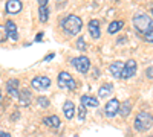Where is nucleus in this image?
I'll return each instance as SVG.
<instances>
[{
  "mask_svg": "<svg viewBox=\"0 0 153 137\" xmlns=\"http://www.w3.org/2000/svg\"><path fill=\"white\" fill-rule=\"evenodd\" d=\"M6 87H14V89H17V87H19V81L17 79H9L6 82Z\"/></svg>",
  "mask_w": 153,
  "mask_h": 137,
  "instance_id": "nucleus-27",
  "label": "nucleus"
},
{
  "mask_svg": "<svg viewBox=\"0 0 153 137\" xmlns=\"http://www.w3.org/2000/svg\"><path fill=\"white\" fill-rule=\"evenodd\" d=\"M120 101L118 99H110V101L106 104V108H104V113H106V116L107 117H115L118 113H120Z\"/></svg>",
  "mask_w": 153,
  "mask_h": 137,
  "instance_id": "nucleus-7",
  "label": "nucleus"
},
{
  "mask_svg": "<svg viewBox=\"0 0 153 137\" xmlns=\"http://www.w3.org/2000/svg\"><path fill=\"white\" fill-rule=\"evenodd\" d=\"M38 17H40L42 23L48 21V18H49V9H48V6H40V8H38Z\"/></svg>",
  "mask_w": 153,
  "mask_h": 137,
  "instance_id": "nucleus-20",
  "label": "nucleus"
},
{
  "mask_svg": "<svg viewBox=\"0 0 153 137\" xmlns=\"http://www.w3.org/2000/svg\"><path fill=\"white\" fill-rule=\"evenodd\" d=\"M133 28L139 32L146 35L149 31L153 29V20L152 17H149L147 14H138L133 17Z\"/></svg>",
  "mask_w": 153,
  "mask_h": 137,
  "instance_id": "nucleus-3",
  "label": "nucleus"
},
{
  "mask_svg": "<svg viewBox=\"0 0 153 137\" xmlns=\"http://www.w3.org/2000/svg\"><path fill=\"white\" fill-rule=\"evenodd\" d=\"M37 102H38V105H40L42 108H48L49 107V99L45 97V96H40V97L37 99Z\"/></svg>",
  "mask_w": 153,
  "mask_h": 137,
  "instance_id": "nucleus-21",
  "label": "nucleus"
},
{
  "mask_svg": "<svg viewBox=\"0 0 153 137\" xmlns=\"http://www.w3.org/2000/svg\"><path fill=\"white\" fill-rule=\"evenodd\" d=\"M43 122H45V125H48V127H51V128H58V127H60V119H58V116H48V117L43 119Z\"/></svg>",
  "mask_w": 153,
  "mask_h": 137,
  "instance_id": "nucleus-18",
  "label": "nucleus"
},
{
  "mask_svg": "<svg viewBox=\"0 0 153 137\" xmlns=\"http://www.w3.org/2000/svg\"><path fill=\"white\" fill-rule=\"evenodd\" d=\"M22 2L20 0H8L6 2V12L8 14H19L22 11Z\"/></svg>",
  "mask_w": 153,
  "mask_h": 137,
  "instance_id": "nucleus-11",
  "label": "nucleus"
},
{
  "mask_svg": "<svg viewBox=\"0 0 153 137\" xmlns=\"http://www.w3.org/2000/svg\"><path fill=\"white\" fill-rule=\"evenodd\" d=\"M0 101H2V92H0Z\"/></svg>",
  "mask_w": 153,
  "mask_h": 137,
  "instance_id": "nucleus-33",
  "label": "nucleus"
},
{
  "mask_svg": "<svg viewBox=\"0 0 153 137\" xmlns=\"http://www.w3.org/2000/svg\"><path fill=\"white\" fill-rule=\"evenodd\" d=\"M57 81H58L60 89L74 90L75 87H76V82H75V79L71 76V73H68V72H61V73H58V78H57Z\"/></svg>",
  "mask_w": 153,
  "mask_h": 137,
  "instance_id": "nucleus-4",
  "label": "nucleus"
},
{
  "mask_svg": "<svg viewBox=\"0 0 153 137\" xmlns=\"http://www.w3.org/2000/svg\"><path fill=\"white\" fill-rule=\"evenodd\" d=\"M84 117H86V107L81 105V107L78 108V119H80V120H84Z\"/></svg>",
  "mask_w": 153,
  "mask_h": 137,
  "instance_id": "nucleus-25",
  "label": "nucleus"
},
{
  "mask_svg": "<svg viewBox=\"0 0 153 137\" xmlns=\"http://www.w3.org/2000/svg\"><path fill=\"white\" fill-rule=\"evenodd\" d=\"M152 15H153V8H152Z\"/></svg>",
  "mask_w": 153,
  "mask_h": 137,
  "instance_id": "nucleus-34",
  "label": "nucleus"
},
{
  "mask_svg": "<svg viewBox=\"0 0 153 137\" xmlns=\"http://www.w3.org/2000/svg\"><path fill=\"white\" fill-rule=\"evenodd\" d=\"M152 137H153V136H152Z\"/></svg>",
  "mask_w": 153,
  "mask_h": 137,
  "instance_id": "nucleus-36",
  "label": "nucleus"
},
{
  "mask_svg": "<svg viewBox=\"0 0 153 137\" xmlns=\"http://www.w3.org/2000/svg\"><path fill=\"white\" fill-rule=\"evenodd\" d=\"M124 28V21L123 20H113L110 24H109V28H107V32L109 34H117L120 29Z\"/></svg>",
  "mask_w": 153,
  "mask_h": 137,
  "instance_id": "nucleus-15",
  "label": "nucleus"
},
{
  "mask_svg": "<svg viewBox=\"0 0 153 137\" xmlns=\"http://www.w3.org/2000/svg\"><path fill=\"white\" fill-rule=\"evenodd\" d=\"M31 84L37 90H46V89L51 87V79L48 76H37V78H34L31 81Z\"/></svg>",
  "mask_w": 153,
  "mask_h": 137,
  "instance_id": "nucleus-8",
  "label": "nucleus"
},
{
  "mask_svg": "<svg viewBox=\"0 0 153 137\" xmlns=\"http://www.w3.org/2000/svg\"><path fill=\"white\" fill-rule=\"evenodd\" d=\"M113 93V85L112 84H103L98 90V96L100 97H107Z\"/></svg>",
  "mask_w": 153,
  "mask_h": 137,
  "instance_id": "nucleus-14",
  "label": "nucleus"
},
{
  "mask_svg": "<svg viewBox=\"0 0 153 137\" xmlns=\"http://www.w3.org/2000/svg\"><path fill=\"white\" fill-rule=\"evenodd\" d=\"M0 137H11V134L6 131H0Z\"/></svg>",
  "mask_w": 153,
  "mask_h": 137,
  "instance_id": "nucleus-29",
  "label": "nucleus"
},
{
  "mask_svg": "<svg viewBox=\"0 0 153 137\" xmlns=\"http://www.w3.org/2000/svg\"><path fill=\"white\" fill-rule=\"evenodd\" d=\"M76 49H78V51H86V49H87V44H86L83 37H80V38L76 40Z\"/></svg>",
  "mask_w": 153,
  "mask_h": 137,
  "instance_id": "nucleus-22",
  "label": "nucleus"
},
{
  "mask_svg": "<svg viewBox=\"0 0 153 137\" xmlns=\"http://www.w3.org/2000/svg\"><path fill=\"white\" fill-rule=\"evenodd\" d=\"M63 111H65V116L68 119H74L75 116V105L72 101H66L65 105H63Z\"/></svg>",
  "mask_w": 153,
  "mask_h": 137,
  "instance_id": "nucleus-13",
  "label": "nucleus"
},
{
  "mask_svg": "<svg viewBox=\"0 0 153 137\" xmlns=\"http://www.w3.org/2000/svg\"><path fill=\"white\" fill-rule=\"evenodd\" d=\"M71 63H72V66L75 67V70L80 72V73H86V72H89V69H91V59H89L87 56L74 58Z\"/></svg>",
  "mask_w": 153,
  "mask_h": 137,
  "instance_id": "nucleus-5",
  "label": "nucleus"
},
{
  "mask_svg": "<svg viewBox=\"0 0 153 137\" xmlns=\"http://www.w3.org/2000/svg\"><path fill=\"white\" fill-rule=\"evenodd\" d=\"M152 125H153V116L149 113V111H141V113L136 114L135 122H133V127H135L136 131L146 133L152 128Z\"/></svg>",
  "mask_w": 153,
  "mask_h": 137,
  "instance_id": "nucleus-2",
  "label": "nucleus"
},
{
  "mask_svg": "<svg viewBox=\"0 0 153 137\" xmlns=\"http://www.w3.org/2000/svg\"><path fill=\"white\" fill-rule=\"evenodd\" d=\"M6 90H8V95L12 96V97H19L20 96V92L17 89H14V87H6Z\"/></svg>",
  "mask_w": 153,
  "mask_h": 137,
  "instance_id": "nucleus-23",
  "label": "nucleus"
},
{
  "mask_svg": "<svg viewBox=\"0 0 153 137\" xmlns=\"http://www.w3.org/2000/svg\"><path fill=\"white\" fill-rule=\"evenodd\" d=\"M38 3H40V6H46V3H48V0H37Z\"/></svg>",
  "mask_w": 153,
  "mask_h": 137,
  "instance_id": "nucleus-31",
  "label": "nucleus"
},
{
  "mask_svg": "<svg viewBox=\"0 0 153 137\" xmlns=\"http://www.w3.org/2000/svg\"><path fill=\"white\" fill-rule=\"evenodd\" d=\"M61 24H63V31H65L68 35H76L81 28H83V21L78 15H68L66 18H63L61 20Z\"/></svg>",
  "mask_w": 153,
  "mask_h": 137,
  "instance_id": "nucleus-1",
  "label": "nucleus"
},
{
  "mask_svg": "<svg viewBox=\"0 0 153 137\" xmlns=\"http://www.w3.org/2000/svg\"><path fill=\"white\" fill-rule=\"evenodd\" d=\"M123 69H124V64L121 63V61H115V63H112L110 67H109L110 73L113 75L115 78H121V72H123Z\"/></svg>",
  "mask_w": 153,
  "mask_h": 137,
  "instance_id": "nucleus-12",
  "label": "nucleus"
},
{
  "mask_svg": "<svg viewBox=\"0 0 153 137\" xmlns=\"http://www.w3.org/2000/svg\"><path fill=\"white\" fill-rule=\"evenodd\" d=\"M31 92L29 90H26V89H25V90H22L20 92V96H19V101H20V104L22 105H29L31 104Z\"/></svg>",
  "mask_w": 153,
  "mask_h": 137,
  "instance_id": "nucleus-17",
  "label": "nucleus"
},
{
  "mask_svg": "<svg viewBox=\"0 0 153 137\" xmlns=\"http://www.w3.org/2000/svg\"><path fill=\"white\" fill-rule=\"evenodd\" d=\"M130 111H132V104H130V101H126V102H123V105H120V114L123 116V117H127L130 114Z\"/></svg>",
  "mask_w": 153,
  "mask_h": 137,
  "instance_id": "nucleus-19",
  "label": "nucleus"
},
{
  "mask_svg": "<svg viewBox=\"0 0 153 137\" xmlns=\"http://www.w3.org/2000/svg\"><path fill=\"white\" fill-rule=\"evenodd\" d=\"M136 67H138L136 61H135V59H129V61L124 64V69H123V72H121V78H123V79L132 78L133 75L136 73Z\"/></svg>",
  "mask_w": 153,
  "mask_h": 137,
  "instance_id": "nucleus-6",
  "label": "nucleus"
},
{
  "mask_svg": "<svg viewBox=\"0 0 153 137\" xmlns=\"http://www.w3.org/2000/svg\"><path fill=\"white\" fill-rule=\"evenodd\" d=\"M81 105L84 107H98V99L94 96H81Z\"/></svg>",
  "mask_w": 153,
  "mask_h": 137,
  "instance_id": "nucleus-16",
  "label": "nucleus"
},
{
  "mask_svg": "<svg viewBox=\"0 0 153 137\" xmlns=\"http://www.w3.org/2000/svg\"><path fill=\"white\" fill-rule=\"evenodd\" d=\"M6 38H8V34H6L5 26H0V43H3Z\"/></svg>",
  "mask_w": 153,
  "mask_h": 137,
  "instance_id": "nucleus-24",
  "label": "nucleus"
},
{
  "mask_svg": "<svg viewBox=\"0 0 153 137\" xmlns=\"http://www.w3.org/2000/svg\"><path fill=\"white\" fill-rule=\"evenodd\" d=\"M144 40H146V41H149V43H153V29H152V31H149V32L144 35Z\"/></svg>",
  "mask_w": 153,
  "mask_h": 137,
  "instance_id": "nucleus-26",
  "label": "nucleus"
},
{
  "mask_svg": "<svg viewBox=\"0 0 153 137\" xmlns=\"http://www.w3.org/2000/svg\"><path fill=\"white\" fill-rule=\"evenodd\" d=\"M74 137H78V136H74Z\"/></svg>",
  "mask_w": 153,
  "mask_h": 137,
  "instance_id": "nucleus-35",
  "label": "nucleus"
},
{
  "mask_svg": "<svg viewBox=\"0 0 153 137\" xmlns=\"http://www.w3.org/2000/svg\"><path fill=\"white\" fill-rule=\"evenodd\" d=\"M87 29H89V34L92 35V38H100L101 37V29H100V21L98 20H91L87 24Z\"/></svg>",
  "mask_w": 153,
  "mask_h": 137,
  "instance_id": "nucleus-10",
  "label": "nucleus"
},
{
  "mask_svg": "<svg viewBox=\"0 0 153 137\" xmlns=\"http://www.w3.org/2000/svg\"><path fill=\"white\" fill-rule=\"evenodd\" d=\"M5 29H6V34H8V38H11L12 41H17L19 40V34H17V26L12 20H8L6 24H5Z\"/></svg>",
  "mask_w": 153,
  "mask_h": 137,
  "instance_id": "nucleus-9",
  "label": "nucleus"
},
{
  "mask_svg": "<svg viewBox=\"0 0 153 137\" xmlns=\"http://www.w3.org/2000/svg\"><path fill=\"white\" fill-rule=\"evenodd\" d=\"M146 76L149 79H153V66H150V67L146 69Z\"/></svg>",
  "mask_w": 153,
  "mask_h": 137,
  "instance_id": "nucleus-28",
  "label": "nucleus"
},
{
  "mask_svg": "<svg viewBox=\"0 0 153 137\" xmlns=\"http://www.w3.org/2000/svg\"><path fill=\"white\" fill-rule=\"evenodd\" d=\"M43 32H40V34H37V37H35V41H42V38H43Z\"/></svg>",
  "mask_w": 153,
  "mask_h": 137,
  "instance_id": "nucleus-30",
  "label": "nucleus"
},
{
  "mask_svg": "<svg viewBox=\"0 0 153 137\" xmlns=\"http://www.w3.org/2000/svg\"><path fill=\"white\" fill-rule=\"evenodd\" d=\"M54 56H55V53H49V55H48V56H46L45 59H46V61H49L51 58H54Z\"/></svg>",
  "mask_w": 153,
  "mask_h": 137,
  "instance_id": "nucleus-32",
  "label": "nucleus"
}]
</instances>
